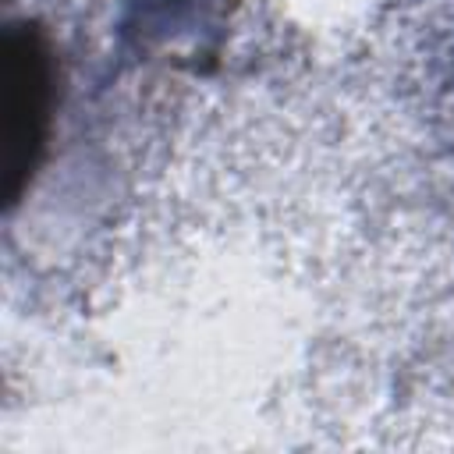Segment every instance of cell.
Listing matches in <instances>:
<instances>
[{"instance_id": "6da1fadb", "label": "cell", "mask_w": 454, "mask_h": 454, "mask_svg": "<svg viewBox=\"0 0 454 454\" xmlns=\"http://www.w3.org/2000/svg\"><path fill=\"white\" fill-rule=\"evenodd\" d=\"M53 106V57L28 25L4 35V195L14 202L39 167Z\"/></svg>"}]
</instances>
